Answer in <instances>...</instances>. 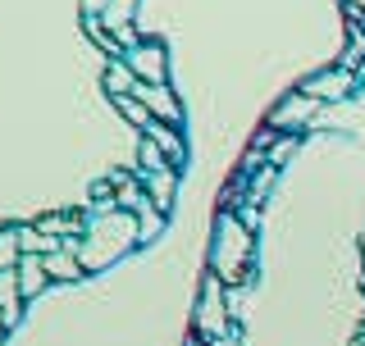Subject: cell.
<instances>
[{"mask_svg":"<svg viewBox=\"0 0 365 346\" xmlns=\"http://www.w3.org/2000/svg\"><path fill=\"white\" fill-rule=\"evenodd\" d=\"M110 228H114V219H101V224H96V233L87 237V246L78 251V260H83V269H96V264L114 260V256H119V251H123V246H128V241L137 237V224H133V219H128V224H123V228H119L114 237H110Z\"/></svg>","mask_w":365,"mask_h":346,"instance_id":"1","label":"cell"},{"mask_svg":"<svg viewBox=\"0 0 365 346\" xmlns=\"http://www.w3.org/2000/svg\"><path fill=\"white\" fill-rule=\"evenodd\" d=\"M51 283V269L37 260V256H28L19 264V287H23V296H32V292H41V287Z\"/></svg>","mask_w":365,"mask_h":346,"instance_id":"2","label":"cell"},{"mask_svg":"<svg viewBox=\"0 0 365 346\" xmlns=\"http://www.w3.org/2000/svg\"><path fill=\"white\" fill-rule=\"evenodd\" d=\"M133 73L151 78V83H160V78H165V55H160V46H146V51L133 55Z\"/></svg>","mask_w":365,"mask_h":346,"instance_id":"3","label":"cell"},{"mask_svg":"<svg viewBox=\"0 0 365 346\" xmlns=\"http://www.w3.org/2000/svg\"><path fill=\"white\" fill-rule=\"evenodd\" d=\"M19 246H28L32 256H37V251H41V256H55V251H64V241L55 237V233H41V228H37V233H32V228H23V233H19Z\"/></svg>","mask_w":365,"mask_h":346,"instance_id":"4","label":"cell"},{"mask_svg":"<svg viewBox=\"0 0 365 346\" xmlns=\"http://www.w3.org/2000/svg\"><path fill=\"white\" fill-rule=\"evenodd\" d=\"M46 269H51V278H73V273H83V260H78L73 246H68V251H55V256H46Z\"/></svg>","mask_w":365,"mask_h":346,"instance_id":"5","label":"cell"},{"mask_svg":"<svg viewBox=\"0 0 365 346\" xmlns=\"http://www.w3.org/2000/svg\"><path fill=\"white\" fill-rule=\"evenodd\" d=\"M19 301H23L19 273H0V310H5V319H14V315H19Z\"/></svg>","mask_w":365,"mask_h":346,"instance_id":"6","label":"cell"},{"mask_svg":"<svg viewBox=\"0 0 365 346\" xmlns=\"http://www.w3.org/2000/svg\"><path fill=\"white\" fill-rule=\"evenodd\" d=\"M151 110H155L165 123H174V119H178V105L169 100V91L160 87V83H151V91H146V114H151Z\"/></svg>","mask_w":365,"mask_h":346,"instance_id":"7","label":"cell"},{"mask_svg":"<svg viewBox=\"0 0 365 346\" xmlns=\"http://www.w3.org/2000/svg\"><path fill=\"white\" fill-rule=\"evenodd\" d=\"M128 14H133V0H114V9L106 14V23L114 32H123V28H128Z\"/></svg>","mask_w":365,"mask_h":346,"instance_id":"8","label":"cell"},{"mask_svg":"<svg viewBox=\"0 0 365 346\" xmlns=\"http://www.w3.org/2000/svg\"><path fill=\"white\" fill-rule=\"evenodd\" d=\"M14 256H19V233H5V237H0V269L14 264Z\"/></svg>","mask_w":365,"mask_h":346,"instance_id":"9","label":"cell"},{"mask_svg":"<svg viewBox=\"0 0 365 346\" xmlns=\"http://www.w3.org/2000/svg\"><path fill=\"white\" fill-rule=\"evenodd\" d=\"M0 328H5V310H0Z\"/></svg>","mask_w":365,"mask_h":346,"instance_id":"10","label":"cell"}]
</instances>
